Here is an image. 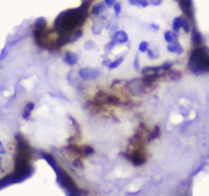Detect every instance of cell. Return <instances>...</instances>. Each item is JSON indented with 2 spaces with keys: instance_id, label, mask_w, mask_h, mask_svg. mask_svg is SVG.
Returning <instances> with one entry per match:
<instances>
[{
  "instance_id": "6da1fadb",
  "label": "cell",
  "mask_w": 209,
  "mask_h": 196,
  "mask_svg": "<svg viewBox=\"0 0 209 196\" xmlns=\"http://www.w3.org/2000/svg\"><path fill=\"white\" fill-rule=\"evenodd\" d=\"M110 3V2H109ZM91 7L80 29L89 76L96 74L109 88L142 89L173 80L188 63L192 49V24L180 7L169 2H105ZM74 48V47H71ZM72 56V55H68ZM80 56V55H77ZM95 86V87H97Z\"/></svg>"
},
{
  "instance_id": "7a4b0ae2",
  "label": "cell",
  "mask_w": 209,
  "mask_h": 196,
  "mask_svg": "<svg viewBox=\"0 0 209 196\" xmlns=\"http://www.w3.org/2000/svg\"><path fill=\"white\" fill-rule=\"evenodd\" d=\"M18 154L17 140L10 131L0 127V189L17 180Z\"/></svg>"
}]
</instances>
